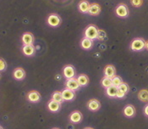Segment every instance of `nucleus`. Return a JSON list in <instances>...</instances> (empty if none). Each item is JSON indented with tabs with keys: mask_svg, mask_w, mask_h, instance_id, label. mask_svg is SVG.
I'll use <instances>...</instances> for the list:
<instances>
[{
	"mask_svg": "<svg viewBox=\"0 0 148 129\" xmlns=\"http://www.w3.org/2000/svg\"><path fill=\"white\" fill-rule=\"evenodd\" d=\"M87 108L91 110V111H98L101 108V103L98 99H90L87 104H86Z\"/></svg>",
	"mask_w": 148,
	"mask_h": 129,
	"instance_id": "obj_10",
	"label": "nucleus"
},
{
	"mask_svg": "<svg viewBox=\"0 0 148 129\" xmlns=\"http://www.w3.org/2000/svg\"><path fill=\"white\" fill-rule=\"evenodd\" d=\"M124 116L128 118L134 117L136 114V110L133 105H127L123 110Z\"/></svg>",
	"mask_w": 148,
	"mask_h": 129,
	"instance_id": "obj_12",
	"label": "nucleus"
},
{
	"mask_svg": "<svg viewBox=\"0 0 148 129\" xmlns=\"http://www.w3.org/2000/svg\"><path fill=\"white\" fill-rule=\"evenodd\" d=\"M143 112H144V115L148 117V103L146 105V106H145V107H144Z\"/></svg>",
	"mask_w": 148,
	"mask_h": 129,
	"instance_id": "obj_31",
	"label": "nucleus"
},
{
	"mask_svg": "<svg viewBox=\"0 0 148 129\" xmlns=\"http://www.w3.org/2000/svg\"><path fill=\"white\" fill-rule=\"evenodd\" d=\"M98 28L93 25V24H91L89 26H86V28L85 29L84 31V35L86 37H88L91 40H96L97 39V35H98Z\"/></svg>",
	"mask_w": 148,
	"mask_h": 129,
	"instance_id": "obj_2",
	"label": "nucleus"
},
{
	"mask_svg": "<svg viewBox=\"0 0 148 129\" xmlns=\"http://www.w3.org/2000/svg\"><path fill=\"white\" fill-rule=\"evenodd\" d=\"M53 129H59V128H53Z\"/></svg>",
	"mask_w": 148,
	"mask_h": 129,
	"instance_id": "obj_35",
	"label": "nucleus"
},
{
	"mask_svg": "<svg viewBox=\"0 0 148 129\" xmlns=\"http://www.w3.org/2000/svg\"><path fill=\"white\" fill-rule=\"evenodd\" d=\"M101 11H102V7L100 6V4H98L97 3H91V5H90L88 14L91 15L97 16L100 14Z\"/></svg>",
	"mask_w": 148,
	"mask_h": 129,
	"instance_id": "obj_15",
	"label": "nucleus"
},
{
	"mask_svg": "<svg viewBox=\"0 0 148 129\" xmlns=\"http://www.w3.org/2000/svg\"><path fill=\"white\" fill-rule=\"evenodd\" d=\"M90 5H91V3L88 1L82 0V1H80V3H79V4H78V9H79L80 12L83 13V14H88Z\"/></svg>",
	"mask_w": 148,
	"mask_h": 129,
	"instance_id": "obj_19",
	"label": "nucleus"
},
{
	"mask_svg": "<svg viewBox=\"0 0 148 129\" xmlns=\"http://www.w3.org/2000/svg\"><path fill=\"white\" fill-rule=\"evenodd\" d=\"M61 93L64 101H73L75 99V92L72 91L68 88H65Z\"/></svg>",
	"mask_w": 148,
	"mask_h": 129,
	"instance_id": "obj_9",
	"label": "nucleus"
},
{
	"mask_svg": "<svg viewBox=\"0 0 148 129\" xmlns=\"http://www.w3.org/2000/svg\"><path fill=\"white\" fill-rule=\"evenodd\" d=\"M103 75H104L105 77L113 78L114 76H116V68L114 67L113 65H107V66L104 67Z\"/></svg>",
	"mask_w": 148,
	"mask_h": 129,
	"instance_id": "obj_16",
	"label": "nucleus"
},
{
	"mask_svg": "<svg viewBox=\"0 0 148 129\" xmlns=\"http://www.w3.org/2000/svg\"><path fill=\"white\" fill-rule=\"evenodd\" d=\"M60 108H61V104L55 101V100H53V99H52L47 103V109L50 112L56 113L58 111H59Z\"/></svg>",
	"mask_w": 148,
	"mask_h": 129,
	"instance_id": "obj_13",
	"label": "nucleus"
},
{
	"mask_svg": "<svg viewBox=\"0 0 148 129\" xmlns=\"http://www.w3.org/2000/svg\"><path fill=\"white\" fill-rule=\"evenodd\" d=\"M84 129H94V128H85Z\"/></svg>",
	"mask_w": 148,
	"mask_h": 129,
	"instance_id": "obj_33",
	"label": "nucleus"
},
{
	"mask_svg": "<svg viewBox=\"0 0 148 129\" xmlns=\"http://www.w3.org/2000/svg\"><path fill=\"white\" fill-rule=\"evenodd\" d=\"M130 3L135 8H140L143 4V0H130Z\"/></svg>",
	"mask_w": 148,
	"mask_h": 129,
	"instance_id": "obj_27",
	"label": "nucleus"
},
{
	"mask_svg": "<svg viewBox=\"0 0 148 129\" xmlns=\"http://www.w3.org/2000/svg\"><path fill=\"white\" fill-rule=\"evenodd\" d=\"M26 99L31 103H38L41 100V94L36 90H32L28 92L26 95Z\"/></svg>",
	"mask_w": 148,
	"mask_h": 129,
	"instance_id": "obj_8",
	"label": "nucleus"
},
{
	"mask_svg": "<svg viewBox=\"0 0 148 129\" xmlns=\"http://www.w3.org/2000/svg\"><path fill=\"white\" fill-rule=\"evenodd\" d=\"M112 82H113V85L115 86V87H119L120 84H122L123 83V79L120 77H119V76H114V77L112 78Z\"/></svg>",
	"mask_w": 148,
	"mask_h": 129,
	"instance_id": "obj_26",
	"label": "nucleus"
},
{
	"mask_svg": "<svg viewBox=\"0 0 148 129\" xmlns=\"http://www.w3.org/2000/svg\"><path fill=\"white\" fill-rule=\"evenodd\" d=\"M137 97L140 101L143 103H148V90L147 89H140L138 92Z\"/></svg>",
	"mask_w": 148,
	"mask_h": 129,
	"instance_id": "obj_20",
	"label": "nucleus"
},
{
	"mask_svg": "<svg viewBox=\"0 0 148 129\" xmlns=\"http://www.w3.org/2000/svg\"><path fill=\"white\" fill-rule=\"evenodd\" d=\"M22 53L24 55L27 56V57H31L33 56L36 53V48L34 45H23L22 47Z\"/></svg>",
	"mask_w": 148,
	"mask_h": 129,
	"instance_id": "obj_17",
	"label": "nucleus"
},
{
	"mask_svg": "<svg viewBox=\"0 0 148 129\" xmlns=\"http://www.w3.org/2000/svg\"><path fill=\"white\" fill-rule=\"evenodd\" d=\"M94 45V43H93V40H91L88 37H84L83 39H81L80 41V46L83 49L85 50H90L92 48Z\"/></svg>",
	"mask_w": 148,
	"mask_h": 129,
	"instance_id": "obj_18",
	"label": "nucleus"
},
{
	"mask_svg": "<svg viewBox=\"0 0 148 129\" xmlns=\"http://www.w3.org/2000/svg\"><path fill=\"white\" fill-rule=\"evenodd\" d=\"M13 77L17 81H22L25 77V71L21 67L15 68L13 71Z\"/></svg>",
	"mask_w": 148,
	"mask_h": 129,
	"instance_id": "obj_14",
	"label": "nucleus"
},
{
	"mask_svg": "<svg viewBox=\"0 0 148 129\" xmlns=\"http://www.w3.org/2000/svg\"><path fill=\"white\" fill-rule=\"evenodd\" d=\"M130 48L134 52L142 51L146 48V41L142 37H136L131 41Z\"/></svg>",
	"mask_w": 148,
	"mask_h": 129,
	"instance_id": "obj_1",
	"label": "nucleus"
},
{
	"mask_svg": "<svg viewBox=\"0 0 148 129\" xmlns=\"http://www.w3.org/2000/svg\"><path fill=\"white\" fill-rule=\"evenodd\" d=\"M101 85L103 86V88H104L105 89L108 87H110L111 85H113V82H112V78L110 77H103V79L101 80Z\"/></svg>",
	"mask_w": 148,
	"mask_h": 129,
	"instance_id": "obj_24",
	"label": "nucleus"
},
{
	"mask_svg": "<svg viewBox=\"0 0 148 129\" xmlns=\"http://www.w3.org/2000/svg\"><path fill=\"white\" fill-rule=\"evenodd\" d=\"M115 14L119 18H127L130 14V10L125 3H120L115 8Z\"/></svg>",
	"mask_w": 148,
	"mask_h": 129,
	"instance_id": "obj_3",
	"label": "nucleus"
},
{
	"mask_svg": "<svg viewBox=\"0 0 148 129\" xmlns=\"http://www.w3.org/2000/svg\"><path fill=\"white\" fill-rule=\"evenodd\" d=\"M125 95L126 94H125L124 92H122V91L118 89V92H117V94H116V98L117 99H123V98L125 97Z\"/></svg>",
	"mask_w": 148,
	"mask_h": 129,
	"instance_id": "obj_30",
	"label": "nucleus"
},
{
	"mask_svg": "<svg viewBox=\"0 0 148 129\" xmlns=\"http://www.w3.org/2000/svg\"><path fill=\"white\" fill-rule=\"evenodd\" d=\"M47 23L51 27H58L62 23V19L57 14H50L47 19Z\"/></svg>",
	"mask_w": 148,
	"mask_h": 129,
	"instance_id": "obj_4",
	"label": "nucleus"
},
{
	"mask_svg": "<svg viewBox=\"0 0 148 129\" xmlns=\"http://www.w3.org/2000/svg\"><path fill=\"white\" fill-rule=\"evenodd\" d=\"M35 37L32 32H25L21 37V42L23 45H32L34 43Z\"/></svg>",
	"mask_w": 148,
	"mask_h": 129,
	"instance_id": "obj_11",
	"label": "nucleus"
},
{
	"mask_svg": "<svg viewBox=\"0 0 148 129\" xmlns=\"http://www.w3.org/2000/svg\"><path fill=\"white\" fill-rule=\"evenodd\" d=\"M0 129H3V128H2V127L0 126Z\"/></svg>",
	"mask_w": 148,
	"mask_h": 129,
	"instance_id": "obj_36",
	"label": "nucleus"
},
{
	"mask_svg": "<svg viewBox=\"0 0 148 129\" xmlns=\"http://www.w3.org/2000/svg\"><path fill=\"white\" fill-rule=\"evenodd\" d=\"M76 71L75 67L72 65H66L64 68H63V76L66 78V79H70L75 77Z\"/></svg>",
	"mask_w": 148,
	"mask_h": 129,
	"instance_id": "obj_5",
	"label": "nucleus"
},
{
	"mask_svg": "<svg viewBox=\"0 0 148 129\" xmlns=\"http://www.w3.org/2000/svg\"><path fill=\"white\" fill-rule=\"evenodd\" d=\"M107 37V33L103 30H98V35H97V39L100 41H103Z\"/></svg>",
	"mask_w": 148,
	"mask_h": 129,
	"instance_id": "obj_28",
	"label": "nucleus"
},
{
	"mask_svg": "<svg viewBox=\"0 0 148 129\" xmlns=\"http://www.w3.org/2000/svg\"><path fill=\"white\" fill-rule=\"evenodd\" d=\"M65 87L68 88L69 89H71L74 92H76L80 89V86L79 82L77 81V79L75 77L70 78V79H67V81L65 82Z\"/></svg>",
	"mask_w": 148,
	"mask_h": 129,
	"instance_id": "obj_7",
	"label": "nucleus"
},
{
	"mask_svg": "<svg viewBox=\"0 0 148 129\" xmlns=\"http://www.w3.org/2000/svg\"><path fill=\"white\" fill-rule=\"evenodd\" d=\"M80 87H86L89 84V77L85 74H80L76 77Z\"/></svg>",
	"mask_w": 148,
	"mask_h": 129,
	"instance_id": "obj_21",
	"label": "nucleus"
},
{
	"mask_svg": "<svg viewBox=\"0 0 148 129\" xmlns=\"http://www.w3.org/2000/svg\"><path fill=\"white\" fill-rule=\"evenodd\" d=\"M117 92H118V88L114 86V85H111L110 87L107 88L105 90V93L107 94V96L109 98H116Z\"/></svg>",
	"mask_w": 148,
	"mask_h": 129,
	"instance_id": "obj_22",
	"label": "nucleus"
},
{
	"mask_svg": "<svg viewBox=\"0 0 148 129\" xmlns=\"http://www.w3.org/2000/svg\"><path fill=\"white\" fill-rule=\"evenodd\" d=\"M118 89L127 94L130 92V86H129L126 82H123L122 84H120V85L118 87Z\"/></svg>",
	"mask_w": 148,
	"mask_h": 129,
	"instance_id": "obj_25",
	"label": "nucleus"
},
{
	"mask_svg": "<svg viewBox=\"0 0 148 129\" xmlns=\"http://www.w3.org/2000/svg\"><path fill=\"white\" fill-rule=\"evenodd\" d=\"M52 99L57 101V102L60 103V104L64 102V100L63 99V96H62V93L59 92V91H55L53 94H52Z\"/></svg>",
	"mask_w": 148,
	"mask_h": 129,
	"instance_id": "obj_23",
	"label": "nucleus"
},
{
	"mask_svg": "<svg viewBox=\"0 0 148 129\" xmlns=\"http://www.w3.org/2000/svg\"><path fill=\"white\" fill-rule=\"evenodd\" d=\"M1 77H2V76H1V73H0V79H1Z\"/></svg>",
	"mask_w": 148,
	"mask_h": 129,
	"instance_id": "obj_34",
	"label": "nucleus"
},
{
	"mask_svg": "<svg viewBox=\"0 0 148 129\" xmlns=\"http://www.w3.org/2000/svg\"><path fill=\"white\" fill-rule=\"evenodd\" d=\"M146 49L148 51V40L146 41Z\"/></svg>",
	"mask_w": 148,
	"mask_h": 129,
	"instance_id": "obj_32",
	"label": "nucleus"
},
{
	"mask_svg": "<svg viewBox=\"0 0 148 129\" xmlns=\"http://www.w3.org/2000/svg\"><path fill=\"white\" fill-rule=\"evenodd\" d=\"M7 68V63L3 58H0V72L6 70Z\"/></svg>",
	"mask_w": 148,
	"mask_h": 129,
	"instance_id": "obj_29",
	"label": "nucleus"
},
{
	"mask_svg": "<svg viewBox=\"0 0 148 129\" xmlns=\"http://www.w3.org/2000/svg\"><path fill=\"white\" fill-rule=\"evenodd\" d=\"M82 119H83L82 113L80 111H79V110H75V111L71 112L69 117V121L71 123H74V124L80 123L82 121Z\"/></svg>",
	"mask_w": 148,
	"mask_h": 129,
	"instance_id": "obj_6",
	"label": "nucleus"
}]
</instances>
